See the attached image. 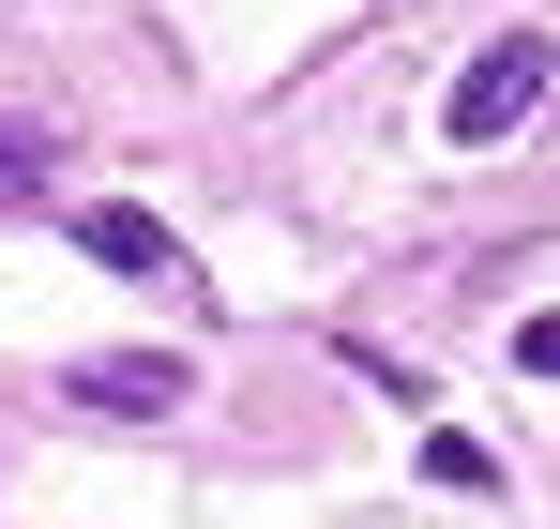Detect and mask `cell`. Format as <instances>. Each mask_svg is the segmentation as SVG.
<instances>
[{"mask_svg":"<svg viewBox=\"0 0 560 529\" xmlns=\"http://www.w3.org/2000/svg\"><path fill=\"white\" fill-rule=\"evenodd\" d=\"M546 77H560V46H546V31H500V46H485V61L455 77L440 137H455V152H500V137H515V121L546 106Z\"/></svg>","mask_w":560,"mask_h":529,"instance_id":"cell-1","label":"cell"},{"mask_svg":"<svg viewBox=\"0 0 560 529\" xmlns=\"http://www.w3.org/2000/svg\"><path fill=\"white\" fill-rule=\"evenodd\" d=\"M61 393H77V409H121V424H167V409L197 393V363H167V349H92Z\"/></svg>","mask_w":560,"mask_h":529,"instance_id":"cell-2","label":"cell"},{"mask_svg":"<svg viewBox=\"0 0 560 529\" xmlns=\"http://www.w3.org/2000/svg\"><path fill=\"white\" fill-rule=\"evenodd\" d=\"M77 243H92L106 272H137V287H197V272H183V243H167L152 212H77Z\"/></svg>","mask_w":560,"mask_h":529,"instance_id":"cell-3","label":"cell"},{"mask_svg":"<svg viewBox=\"0 0 560 529\" xmlns=\"http://www.w3.org/2000/svg\"><path fill=\"white\" fill-rule=\"evenodd\" d=\"M61 167V137H46V121H15V106H0V197H31V181Z\"/></svg>","mask_w":560,"mask_h":529,"instance_id":"cell-4","label":"cell"},{"mask_svg":"<svg viewBox=\"0 0 560 529\" xmlns=\"http://www.w3.org/2000/svg\"><path fill=\"white\" fill-rule=\"evenodd\" d=\"M515 378H560V303H546V318H515Z\"/></svg>","mask_w":560,"mask_h":529,"instance_id":"cell-5","label":"cell"}]
</instances>
